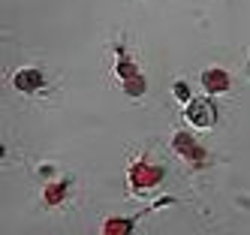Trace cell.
<instances>
[{
    "label": "cell",
    "instance_id": "obj_1",
    "mask_svg": "<svg viewBox=\"0 0 250 235\" xmlns=\"http://www.w3.org/2000/svg\"><path fill=\"white\" fill-rule=\"evenodd\" d=\"M208 87H226V76L223 72H208Z\"/></svg>",
    "mask_w": 250,
    "mask_h": 235
}]
</instances>
